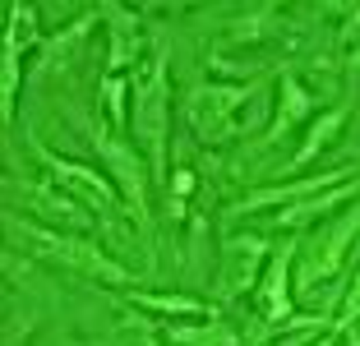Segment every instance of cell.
Returning a JSON list of instances; mask_svg holds the SVG:
<instances>
[{
  "label": "cell",
  "instance_id": "1",
  "mask_svg": "<svg viewBox=\"0 0 360 346\" xmlns=\"http://www.w3.org/2000/svg\"><path fill=\"white\" fill-rule=\"evenodd\" d=\"M19 241L28 245V250L37 254L42 263H60V268H70V273L102 277V282H129L125 268H120L116 259H106V254L97 250L93 241H84V236H60V231H46V226H32V222H23Z\"/></svg>",
  "mask_w": 360,
  "mask_h": 346
},
{
  "label": "cell",
  "instance_id": "15",
  "mask_svg": "<svg viewBox=\"0 0 360 346\" xmlns=\"http://www.w3.org/2000/svg\"><path fill=\"white\" fill-rule=\"evenodd\" d=\"M106 346H158V337H153L148 323H129V328H120Z\"/></svg>",
  "mask_w": 360,
  "mask_h": 346
},
{
  "label": "cell",
  "instance_id": "3",
  "mask_svg": "<svg viewBox=\"0 0 360 346\" xmlns=\"http://www.w3.org/2000/svg\"><path fill=\"white\" fill-rule=\"evenodd\" d=\"M245 97H250V88L203 84V88H194V93L185 97V115H190V125L199 129L208 143H217V139L231 134V120H226V111H236Z\"/></svg>",
  "mask_w": 360,
  "mask_h": 346
},
{
  "label": "cell",
  "instance_id": "9",
  "mask_svg": "<svg viewBox=\"0 0 360 346\" xmlns=\"http://www.w3.org/2000/svg\"><path fill=\"white\" fill-rule=\"evenodd\" d=\"M51 167H56V176H60V180H70V185H75V194L93 199L97 208H106V203H111V189H106L102 176H93V171H84V167H60V162H51Z\"/></svg>",
  "mask_w": 360,
  "mask_h": 346
},
{
  "label": "cell",
  "instance_id": "16",
  "mask_svg": "<svg viewBox=\"0 0 360 346\" xmlns=\"http://www.w3.org/2000/svg\"><path fill=\"white\" fill-rule=\"evenodd\" d=\"M14 88H19V46H5V115H14Z\"/></svg>",
  "mask_w": 360,
  "mask_h": 346
},
{
  "label": "cell",
  "instance_id": "10",
  "mask_svg": "<svg viewBox=\"0 0 360 346\" xmlns=\"http://www.w3.org/2000/svg\"><path fill=\"white\" fill-rule=\"evenodd\" d=\"M176 346H240V337L226 323H208V328H171Z\"/></svg>",
  "mask_w": 360,
  "mask_h": 346
},
{
  "label": "cell",
  "instance_id": "13",
  "mask_svg": "<svg viewBox=\"0 0 360 346\" xmlns=\"http://www.w3.org/2000/svg\"><path fill=\"white\" fill-rule=\"evenodd\" d=\"M139 305H148V309H176V314H208V305L203 300H185V295H134Z\"/></svg>",
  "mask_w": 360,
  "mask_h": 346
},
{
  "label": "cell",
  "instance_id": "19",
  "mask_svg": "<svg viewBox=\"0 0 360 346\" xmlns=\"http://www.w3.org/2000/svg\"><path fill=\"white\" fill-rule=\"evenodd\" d=\"M319 346H333V342H328V337H323V342H319Z\"/></svg>",
  "mask_w": 360,
  "mask_h": 346
},
{
  "label": "cell",
  "instance_id": "18",
  "mask_svg": "<svg viewBox=\"0 0 360 346\" xmlns=\"http://www.w3.org/2000/svg\"><path fill=\"white\" fill-rule=\"evenodd\" d=\"M351 74H360V56H356V60H351Z\"/></svg>",
  "mask_w": 360,
  "mask_h": 346
},
{
  "label": "cell",
  "instance_id": "12",
  "mask_svg": "<svg viewBox=\"0 0 360 346\" xmlns=\"http://www.w3.org/2000/svg\"><path fill=\"white\" fill-rule=\"evenodd\" d=\"M342 120H347V111H328V115H323V120H319L314 129H309V134H305V143H300V153H296V167H305V162L314 158L319 148H328V139L342 129Z\"/></svg>",
  "mask_w": 360,
  "mask_h": 346
},
{
  "label": "cell",
  "instance_id": "4",
  "mask_svg": "<svg viewBox=\"0 0 360 346\" xmlns=\"http://www.w3.org/2000/svg\"><path fill=\"white\" fill-rule=\"evenodd\" d=\"M356 236H360V208H351V212H342L338 222H328V226L319 231V241H314V250H309V263L300 268V282H314V277H328L333 268L342 263V254L356 245Z\"/></svg>",
  "mask_w": 360,
  "mask_h": 346
},
{
  "label": "cell",
  "instance_id": "2",
  "mask_svg": "<svg viewBox=\"0 0 360 346\" xmlns=\"http://www.w3.org/2000/svg\"><path fill=\"white\" fill-rule=\"evenodd\" d=\"M134 129L148 148L153 167L162 176V153H167V65L153 60L148 74L139 79V102H134Z\"/></svg>",
  "mask_w": 360,
  "mask_h": 346
},
{
  "label": "cell",
  "instance_id": "8",
  "mask_svg": "<svg viewBox=\"0 0 360 346\" xmlns=\"http://www.w3.org/2000/svg\"><path fill=\"white\" fill-rule=\"evenodd\" d=\"M319 185H342V171H333V176H319V180H300V185H282V189H259V194H250L240 208L259 212V208H273V203H282V199H305L309 189H319Z\"/></svg>",
  "mask_w": 360,
  "mask_h": 346
},
{
  "label": "cell",
  "instance_id": "17",
  "mask_svg": "<svg viewBox=\"0 0 360 346\" xmlns=\"http://www.w3.org/2000/svg\"><path fill=\"white\" fill-rule=\"evenodd\" d=\"M360 314V277H356V286H351V295H347V319H356Z\"/></svg>",
  "mask_w": 360,
  "mask_h": 346
},
{
  "label": "cell",
  "instance_id": "6",
  "mask_svg": "<svg viewBox=\"0 0 360 346\" xmlns=\"http://www.w3.org/2000/svg\"><path fill=\"white\" fill-rule=\"evenodd\" d=\"M286 263H291V250H282L273 263H268V282H264V291H259V309H264L268 319H282L286 314Z\"/></svg>",
  "mask_w": 360,
  "mask_h": 346
},
{
  "label": "cell",
  "instance_id": "11",
  "mask_svg": "<svg viewBox=\"0 0 360 346\" xmlns=\"http://www.w3.org/2000/svg\"><path fill=\"white\" fill-rule=\"evenodd\" d=\"M282 97H286V106L277 111V125H273V134H282V129H291V125L300 120V115H305L309 106H314V102H309V93H305V88L296 84V79H291V74L282 79Z\"/></svg>",
  "mask_w": 360,
  "mask_h": 346
},
{
  "label": "cell",
  "instance_id": "14",
  "mask_svg": "<svg viewBox=\"0 0 360 346\" xmlns=\"http://www.w3.org/2000/svg\"><path fill=\"white\" fill-rule=\"evenodd\" d=\"M37 208H42V212H51V217H65V222H75V226H84V212H79L75 203L65 199V194L56 199V194H46V189H37Z\"/></svg>",
  "mask_w": 360,
  "mask_h": 346
},
{
  "label": "cell",
  "instance_id": "5",
  "mask_svg": "<svg viewBox=\"0 0 360 346\" xmlns=\"http://www.w3.org/2000/svg\"><path fill=\"white\" fill-rule=\"evenodd\" d=\"M255 273H259V241H236L231 250H226V277H222L217 291L222 295H240L245 286L255 282Z\"/></svg>",
  "mask_w": 360,
  "mask_h": 346
},
{
  "label": "cell",
  "instance_id": "7",
  "mask_svg": "<svg viewBox=\"0 0 360 346\" xmlns=\"http://www.w3.org/2000/svg\"><path fill=\"white\" fill-rule=\"evenodd\" d=\"M356 185H360V176L356 180H347V185H338V189H328L323 199H309V203H300V208H286V212H277V226H300V222H309V217H323L328 208H338L347 194H356Z\"/></svg>",
  "mask_w": 360,
  "mask_h": 346
}]
</instances>
